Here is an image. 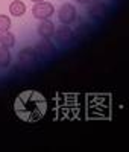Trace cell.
Segmentation results:
<instances>
[{
    "label": "cell",
    "instance_id": "6da1fadb",
    "mask_svg": "<svg viewBox=\"0 0 129 152\" xmlns=\"http://www.w3.org/2000/svg\"><path fill=\"white\" fill-rule=\"evenodd\" d=\"M14 113L26 123H36L47 113V99L36 90H24L14 100Z\"/></svg>",
    "mask_w": 129,
    "mask_h": 152
},
{
    "label": "cell",
    "instance_id": "7a4b0ae2",
    "mask_svg": "<svg viewBox=\"0 0 129 152\" xmlns=\"http://www.w3.org/2000/svg\"><path fill=\"white\" fill-rule=\"evenodd\" d=\"M77 17V11L71 3H64L59 9H58V20L61 24H70L76 21Z\"/></svg>",
    "mask_w": 129,
    "mask_h": 152
},
{
    "label": "cell",
    "instance_id": "3957f363",
    "mask_svg": "<svg viewBox=\"0 0 129 152\" xmlns=\"http://www.w3.org/2000/svg\"><path fill=\"white\" fill-rule=\"evenodd\" d=\"M55 14V6L49 3V2H38L34 5L32 8V15L38 20H46V18H50L52 15Z\"/></svg>",
    "mask_w": 129,
    "mask_h": 152
},
{
    "label": "cell",
    "instance_id": "277c9868",
    "mask_svg": "<svg viewBox=\"0 0 129 152\" xmlns=\"http://www.w3.org/2000/svg\"><path fill=\"white\" fill-rule=\"evenodd\" d=\"M53 37H55V41L58 43V44H69L71 40H73V31L69 28V24H62V26H59L58 29H55V34H53Z\"/></svg>",
    "mask_w": 129,
    "mask_h": 152
},
{
    "label": "cell",
    "instance_id": "5b68a950",
    "mask_svg": "<svg viewBox=\"0 0 129 152\" xmlns=\"http://www.w3.org/2000/svg\"><path fill=\"white\" fill-rule=\"evenodd\" d=\"M88 15L91 17L93 20H102L105 18L106 15V5L100 2V0H96V2H93L91 5L88 6Z\"/></svg>",
    "mask_w": 129,
    "mask_h": 152
},
{
    "label": "cell",
    "instance_id": "8992f818",
    "mask_svg": "<svg viewBox=\"0 0 129 152\" xmlns=\"http://www.w3.org/2000/svg\"><path fill=\"white\" fill-rule=\"evenodd\" d=\"M36 32L43 40H50V38H53V34H55V24L49 18L41 20L40 24H38V28H36Z\"/></svg>",
    "mask_w": 129,
    "mask_h": 152
},
{
    "label": "cell",
    "instance_id": "52a82bcc",
    "mask_svg": "<svg viewBox=\"0 0 129 152\" xmlns=\"http://www.w3.org/2000/svg\"><path fill=\"white\" fill-rule=\"evenodd\" d=\"M34 50H35L36 56H40V58H47V56H50L52 53L55 52V46L52 44L49 40H41L38 44H35Z\"/></svg>",
    "mask_w": 129,
    "mask_h": 152
},
{
    "label": "cell",
    "instance_id": "ba28073f",
    "mask_svg": "<svg viewBox=\"0 0 129 152\" xmlns=\"http://www.w3.org/2000/svg\"><path fill=\"white\" fill-rule=\"evenodd\" d=\"M18 61L21 62V64H26V66L35 64L36 53H35L34 47H24V49H21L20 53H18Z\"/></svg>",
    "mask_w": 129,
    "mask_h": 152
},
{
    "label": "cell",
    "instance_id": "9c48e42d",
    "mask_svg": "<svg viewBox=\"0 0 129 152\" xmlns=\"http://www.w3.org/2000/svg\"><path fill=\"white\" fill-rule=\"evenodd\" d=\"M9 14L14 17H21L26 14V5L21 2V0H14L9 5Z\"/></svg>",
    "mask_w": 129,
    "mask_h": 152
},
{
    "label": "cell",
    "instance_id": "30bf717a",
    "mask_svg": "<svg viewBox=\"0 0 129 152\" xmlns=\"http://www.w3.org/2000/svg\"><path fill=\"white\" fill-rule=\"evenodd\" d=\"M0 46H5V47H8V49L14 47V46H15V35L11 34L9 31L0 32Z\"/></svg>",
    "mask_w": 129,
    "mask_h": 152
},
{
    "label": "cell",
    "instance_id": "8fae6325",
    "mask_svg": "<svg viewBox=\"0 0 129 152\" xmlns=\"http://www.w3.org/2000/svg\"><path fill=\"white\" fill-rule=\"evenodd\" d=\"M9 64H11L9 49L5 46H0V69H8Z\"/></svg>",
    "mask_w": 129,
    "mask_h": 152
},
{
    "label": "cell",
    "instance_id": "7c38bea8",
    "mask_svg": "<svg viewBox=\"0 0 129 152\" xmlns=\"http://www.w3.org/2000/svg\"><path fill=\"white\" fill-rule=\"evenodd\" d=\"M9 28H11V18L5 14H0V32L9 31Z\"/></svg>",
    "mask_w": 129,
    "mask_h": 152
},
{
    "label": "cell",
    "instance_id": "4fadbf2b",
    "mask_svg": "<svg viewBox=\"0 0 129 152\" xmlns=\"http://www.w3.org/2000/svg\"><path fill=\"white\" fill-rule=\"evenodd\" d=\"M76 2L79 3V5H87V3H90V2H91V0H76Z\"/></svg>",
    "mask_w": 129,
    "mask_h": 152
},
{
    "label": "cell",
    "instance_id": "5bb4252c",
    "mask_svg": "<svg viewBox=\"0 0 129 152\" xmlns=\"http://www.w3.org/2000/svg\"><path fill=\"white\" fill-rule=\"evenodd\" d=\"M31 2H34V3H38V2H44V0H31Z\"/></svg>",
    "mask_w": 129,
    "mask_h": 152
}]
</instances>
